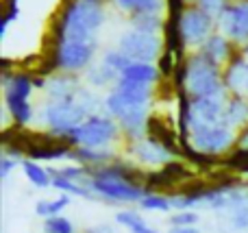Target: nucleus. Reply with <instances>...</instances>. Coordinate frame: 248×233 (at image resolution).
Returning a JSON list of instances; mask_svg holds the SVG:
<instances>
[{"mask_svg":"<svg viewBox=\"0 0 248 233\" xmlns=\"http://www.w3.org/2000/svg\"><path fill=\"white\" fill-rule=\"evenodd\" d=\"M146 172L133 159L118 157L113 164L103 168H90V190L98 196V201L109 205H131L148 194L144 186Z\"/></svg>","mask_w":248,"mask_h":233,"instance_id":"1","label":"nucleus"},{"mask_svg":"<svg viewBox=\"0 0 248 233\" xmlns=\"http://www.w3.org/2000/svg\"><path fill=\"white\" fill-rule=\"evenodd\" d=\"M105 22V7L83 0H65L50 29V42L98 44V31Z\"/></svg>","mask_w":248,"mask_h":233,"instance_id":"2","label":"nucleus"},{"mask_svg":"<svg viewBox=\"0 0 248 233\" xmlns=\"http://www.w3.org/2000/svg\"><path fill=\"white\" fill-rule=\"evenodd\" d=\"M185 90L192 98H229L224 68L207 59L201 50L185 57Z\"/></svg>","mask_w":248,"mask_h":233,"instance_id":"3","label":"nucleus"},{"mask_svg":"<svg viewBox=\"0 0 248 233\" xmlns=\"http://www.w3.org/2000/svg\"><path fill=\"white\" fill-rule=\"evenodd\" d=\"M105 111L118 120L124 144H133L148 135V120L155 109L153 105L135 103V100L118 94L116 90H109V94L105 96Z\"/></svg>","mask_w":248,"mask_h":233,"instance_id":"4","label":"nucleus"},{"mask_svg":"<svg viewBox=\"0 0 248 233\" xmlns=\"http://www.w3.org/2000/svg\"><path fill=\"white\" fill-rule=\"evenodd\" d=\"M122 138V129L118 124L116 118L109 113H96L90 116L78 129H74L70 135H65L61 142L70 144L72 148L83 146V148H111L118 144Z\"/></svg>","mask_w":248,"mask_h":233,"instance_id":"5","label":"nucleus"},{"mask_svg":"<svg viewBox=\"0 0 248 233\" xmlns=\"http://www.w3.org/2000/svg\"><path fill=\"white\" fill-rule=\"evenodd\" d=\"M37 120L52 138L63 140L74 129L87 120L85 111L77 105V100H44L37 111Z\"/></svg>","mask_w":248,"mask_h":233,"instance_id":"6","label":"nucleus"},{"mask_svg":"<svg viewBox=\"0 0 248 233\" xmlns=\"http://www.w3.org/2000/svg\"><path fill=\"white\" fill-rule=\"evenodd\" d=\"M189 142L198 153L207 157H216V159H224L235 151L237 144V131L229 129L227 124H216V126H202L189 133Z\"/></svg>","mask_w":248,"mask_h":233,"instance_id":"7","label":"nucleus"},{"mask_svg":"<svg viewBox=\"0 0 248 233\" xmlns=\"http://www.w3.org/2000/svg\"><path fill=\"white\" fill-rule=\"evenodd\" d=\"M131 61L137 63H157L163 55V35H148L141 31L128 29L118 37V46Z\"/></svg>","mask_w":248,"mask_h":233,"instance_id":"8","label":"nucleus"},{"mask_svg":"<svg viewBox=\"0 0 248 233\" xmlns=\"http://www.w3.org/2000/svg\"><path fill=\"white\" fill-rule=\"evenodd\" d=\"M214 33H218V20L205 13L198 4H187L181 16V35L187 50H201L202 44Z\"/></svg>","mask_w":248,"mask_h":233,"instance_id":"9","label":"nucleus"},{"mask_svg":"<svg viewBox=\"0 0 248 233\" xmlns=\"http://www.w3.org/2000/svg\"><path fill=\"white\" fill-rule=\"evenodd\" d=\"M218 33L229 37L237 48L248 44V0H233L218 17Z\"/></svg>","mask_w":248,"mask_h":233,"instance_id":"10","label":"nucleus"},{"mask_svg":"<svg viewBox=\"0 0 248 233\" xmlns=\"http://www.w3.org/2000/svg\"><path fill=\"white\" fill-rule=\"evenodd\" d=\"M126 155L131 157L137 166H146V168H155V170L163 168V166H168L170 161L176 159L163 144H159L157 140L148 138V135H146L144 140L126 144Z\"/></svg>","mask_w":248,"mask_h":233,"instance_id":"11","label":"nucleus"},{"mask_svg":"<svg viewBox=\"0 0 248 233\" xmlns=\"http://www.w3.org/2000/svg\"><path fill=\"white\" fill-rule=\"evenodd\" d=\"M227 98H192L189 109V133L202 126L224 124Z\"/></svg>","mask_w":248,"mask_h":233,"instance_id":"12","label":"nucleus"},{"mask_svg":"<svg viewBox=\"0 0 248 233\" xmlns=\"http://www.w3.org/2000/svg\"><path fill=\"white\" fill-rule=\"evenodd\" d=\"M83 85L85 83L81 81L78 74L55 72L52 77H48L44 94H46V100H74Z\"/></svg>","mask_w":248,"mask_h":233,"instance_id":"13","label":"nucleus"},{"mask_svg":"<svg viewBox=\"0 0 248 233\" xmlns=\"http://www.w3.org/2000/svg\"><path fill=\"white\" fill-rule=\"evenodd\" d=\"M224 85H227L229 94L244 96L248 100V61L240 50L224 65Z\"/></svg>","mask_w":248,"mask_h":233,"instance_id":"14","label":"nucleus"},{"mask_svg":"<svg viewBox=\"0 0 248 233\" xmlns=\"http://www.w3.org/2000/svg\"><path fill=\"white\" fill-rule=\"evenodd\" d=\"M237 50H240V48H237L229 37H224L222 33H214L201 48V52L207 57V59H211L214 63L222 65V68L235 57Z\"/></svg>","mask_w":248,"mask_h":233,"instance_id":"15","label":"nucleus"},{"mask_svg":"<svg viewBox=\"0 0 248 233\" xmlns=\"http://www.w3.org/2000/svg\"><path fill=\"white\" fill-rule=\"evenodd\" d=\"M118 153L113 148H83V146H77L70 155V159L74 164H81L85 168H103V166H109L118 159Z\"/></svg>","mask_w":248,"mask_h":233,"instance_id":"16","label":"nucleus"},{"mask_svg":"<svg viewBox=\"0 0 248 233\" xmlns=\"http://www.w3.org/2000/svg\"><path fill=\"white\" fill-rule=\"evenodd\" d=\"M224 124L233 131H240L248 126V100L244 96L231 94L227 98V107H224Z\"/></svg>","mask_w":248,"mask_h":233,"instance_id":"17","label":"nucleus"},{"mask_svg":"<svg viewBox=\"0 0 248 233\" xmlns=\"http://www.w3.org/2000/svg\"><path fill=\"white\" fill-rule=\"evenodd\" d=\"M122 77L128 78V81L144 83V85H153V87H159V83L163 81L157 63H137V61H133V63L124 70Z\"/></svg>","mask_w":248,"mask_h":233,"instance_id":"18","label":"nucleus"},{"mask_svg":"<svg viewBox=\"0 0 248 233\" xmlns=\"http://www.w3.org/2000/svg\"><path fill=\"white\" fill-rule=\"evenodd\" d=\"M128 24H131V29L141 31V33L163 35L166 13H135V16H128Z\"/></svg>","mask_w":248,"mask_h":233,"instance_id":"19","label":"nucleus"},{"mask_svg":"<svg viewBox=\"0 0 248 233\" xmlns=\"http://www.w3.org/2000/svg\"><path fill=\"white\" fill-rule=\"evenodd\" d=\"M120 81V74L116 70H111L107 63H94L90 70L85 72V83L90 87H96V90H103V87H109L111 90L116 83Z\"/></svg>","mask_w":248,"mask_h":233,"instance_id":"20","label":"nucleus"},{"mask_svg":"<svg viewBox=\"0 0 248 233\" xmlns=\"http://www.w3.org/2000/svg\"><path fill=\"white\" fill-rule=\"evenodd\" d=\"M118 11L126 16L135 13H166V0H111Z\"/></svg>","mask_w":248,"mask_h":233,"instance_id":"21","label":"nucleus"},{"mask_svg":"<svg viewBox=\"0 0 248 233\" xmlns=\"http://www.w3.org/2000/svg\"><path fill=\"white\" fill-rule=\"evenodd\" d=\"M4 111L17 129H26L35 120V109L31 100H4Z\"/></svg>","mask_w":248,"mask_h":233,"instance_id":"22","label":"nucleus"},{"mask_svg":"<svg viewBox=\"0 0 248 233\" xmlns=\"http://www.w3.org/2000/svg\"><path fill=\"white\" fill-rule=\"evenodd\" d=\"M20 166H22V172H24V177L29 179L31 186H35L37 190H46V187H52L50 170L44 168V166L39 164V161L24 159Z\"/></svg>","mask_w":248,"mask_h":233,"instance_id":"23","label":"nucleus"},{"mask_svg":"<svg viewBox=\"0 0 248 233\" xmlns=\"http://www.w3.org/2000/svg\"><path fill=\"white\" fill-rule=\"evenodd\" d=\"M116 222L122 225L124 229H128L131 233H157V229L150 227L141 218V214L135 212V209H120V212H116Z\"/></svg>","mask_w":248,"mask_h":233,"instance_id":"24","label":"nucleus"},{"mask_svg":"<svg viewBox=\"0 0 248 233\" xmlns=\"http://www.w3.org/2000/svg\"><path fill=\"white\" fill-rule=\"evenodd\" d=\"M70 201H72L70 194H59L57 199H50V201H39V203L35 205V214L42 216L44 220L52 218V216H61V212L70 205Z\"/></svg>","mask_w":248,"mask_h":233,"instance_id":"25","label":"nucleus"},{"mask_svg":"<svg viewBox=\"0 0 248 233\" xmlns=\"http://www.w3.org/2000/svg\"><path fill=\"white\" fill-rule=\"evenodd\" d=\"M140 207L146 209V212H161V214H168L174 209L170 196L161 194V192H148V194L140 201Z\"/></svg>","mask_w":248,"mask_h":233,"instance_id":"26","label":"nucleus"},{"mask_svg":"<svg viewBox=\"0 0 248 233\" xmlns=\"http://www.w3.org/2000/svg\"><path fill=\"white\" fill-rule=\"evenodd\" d=\"M100 61H103V63H107L111 70H116L120 77L124 74V70L133 63V61L124 55L120 48H109V50H105V55H103V59H100Z\"/></svg>","mask_w":248,"mask_h":233,"instance_id":"27","label":"nucleus"},{"mask_svg":"<svg viewBox=\"0 0 248 233\" xmlns=\"http://www.w3.org/2000/svg\"><path fill=\"white\" fill-rule=\"evenodd\" d=\"M44 233H77V227L65 216H52L44 220Z\"/></svg>","mask_w":248,"mask_h":233,"instance_id":"28","label":"nucleus"},{"mask_svg":"<svg viewBox=\"0 0 248 233\" xmlns=\"http://www.w3.org/2000/svg\"><path fill=\"white\" fill-rule=\"evenodd\" d=\"M201 216L194 209H187V212H174L170 216V227H196Z\"/></svg>","mask_w":248,"mask_h":233,"instance_id":"29","label":"nucleus"},{"mask_svg":"<svg viewBox=\"0 0 248 233\" xmlns=\"http://www.w3.org/2000/svg\"><path fill=\"white\" fill-rule=\"evenodd\" d=\"M233 0H198V7L202 9L205 13H209V16H214L216 20H218L220 16H222V11L231 4Z\"/></svg>","mask_w":248,"mask_h":233,"instance_id":"30","label":"nucleus"},{"mask_svg":"<svg viewBox=\"0 0 248 233\" xmlns=\"http://www.w3.org/2000/svg\"><path fill=\"white\" fill-rule=\"evenodd\" d=\"M17 164H22V161L13 159V157H9L2 153V155H0V179H7L9 174H11V170L17 168Z\"/></svg>","mask_w":248,"mask_h":233,"instance_id":"31","label":"nucleus"},{"mask_svg":"<svg viewBox=\"0 0 248 233\" xmlns=\"http://www.w3.org/2000/svg\"><path fill=\"white\" fill-rule=\"evenodd\" d=\"M235 148H240V151H248V126L237 131V144Z\"/></svg>","mask_w":248,"mask_h":233,"instance_id":"32","label":"nucleus"},{"mask_svg":"<svg viewBox=\"0 0 248 233\" xmlns=\"http://www.w3.org/2000/svg\"><path fill=\"white\" fill-rule=\"evenodd\" d=\"M83 233H113V227L107 225V222H100V225H94V227H87Z\"/></svg>","mask_w":248,"mask_h":233,"instance_id":"33","label":"nucleus"},{"mask_svg":"<svg viewBox=\"0 0 248 233\" xmlns=\"http://www.w3.org/2000/svg\"><path fill=\"white\" fill-rule=\"evenodd\" d=\"M168 233H202L198 227H170Z\"/></svg>","mask_w":248,"mask_h":233,"instance_id":"34","label":"nucleus"},{"mask_svg":"<svg viewBox=\"0 0 248 233\" xmlns=\"http://www.w3.org/2000/svg\"><path fill=\"white\" fill-rule=\"evenodd\" d=\"M83 2H90V4H100V7H103V4L111 2V0H83Z\"/></svg>","mask_w":248,"mask_h":233,"instance_id":"35","label":"nucleus"},{"mask_svg":"<svg viewBox=\"0 0 248 233\" xmlns=\"http://www.w3.org/2000/svg\"><path fill=\"white\" fill-rule=\"evenodd\" d=\"M240 52H242V55H244V59L248 61V44H246L244 48H240Z\"/></svg>","mask_w":248,"mask_h":233,"instance_id":"36","label":"nucleus"},{"mask_svg":"<svg viewBox=\"0 0 248 233\" xmlns=\"http://www.w3.org/2000/svg\"><path fill=\"white\" fill-rule=\"evenodd\" d=\"M198 2V0H187V4H196Z\"/></svg>","mask_w":248,"mask_h":233,"instance_id":"37","label":"nucleus"}]
</instances>
